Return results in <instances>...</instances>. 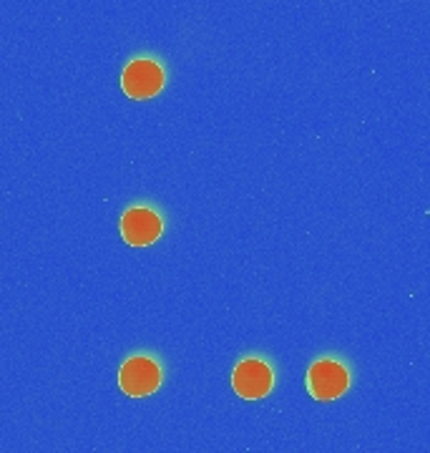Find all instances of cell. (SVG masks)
<instances>
[{"label":"cell","mask_w":430,"mask_h":453,"mask_svg":"<svg viewBox=\"0 0 430 453\" xmlns=\"http://www.w3.org/2000/svg\"><path fill=\"white\" fill-rule=\"evenodd\" d=\"M350 388V372L348 368L340 363V360H333V357H319L310 365V372H307V390L315 401H334L340 398L342 393H348Z\"/></svg>","instance_id":"1"},{"label":"cell","mask_w":430,"mask_h":453,"mask_svg":"<svg viewBox=\"0 0 430 453\" xmlns=\"http://www.w3.org/2000/svg\"><path fill=\"white\" fill-rule=\"evenodd\" d=\"M164 371L151 356H134L128 357L119 372V386L131 398H146L157 393L161 386Z\"/></svg>","instance_id":"2"},{"label":"cell","mask_w":430,"mask_h":453,"mask_svg":"<svg viewBox=\"0 0 430 453\" xmlns=\"http://www.w3.org/2000/svg\"><path fill=\"white\" fill-rule=\"evenodd\" d=\"M164 81H166L164 68L157 61H151V58H134L124 68V73H121V88H124V94L128 98H136V101L157 96L161 88H164Z\"/></svg>","instance_id":"3"},{"label":"cell","mask_w":430,"mask_h":453,"mask_svg":"<svg viewBox=\"0 0 430 453\" xmlns=\"http://www.w3.org/2000/svg\"><path fill=\"white\" fill-rule=\"evenodd\" d=\"M232 386L239 398L259 401L270 395V390L274 388V372L270 363H265L262 357H247L237 363V368L232 372Z\"/></svg>","instance_id":"4"},{"label":"cell","mask_w":430,"mask_h":453,"mask_svg":"<svg viewBox=\"0 0 430 453\" xmlns=\"http://www.w3.org/2000/svg\"><path fill=\"white\" fill-rule=\"evenodd\" d=\"M161 232H164V222L149 207H131L121 217V237L131 247H149L159 240Z\"/></svg>","instance_id":"5"}]
</instances>
